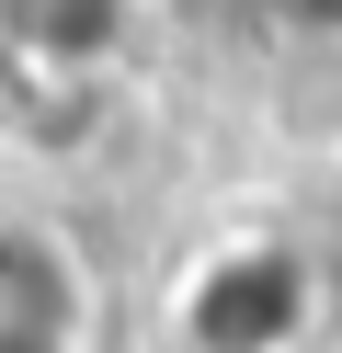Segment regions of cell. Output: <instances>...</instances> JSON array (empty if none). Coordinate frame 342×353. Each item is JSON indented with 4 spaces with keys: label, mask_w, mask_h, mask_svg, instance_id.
Instances as JSON below:
<instances>
[{
    "label": "cell",
    "mask_w": 342,
    "mask_h": 353,
    "mask_svg": "<svg viewBox=\"0 0 342 353\" xmlns=\"http://www.w3.org/2000/svg\"><path fill=\"white\" fill-rule=\"evenodd\" d=\"M308 296H319V274L296 239H228L182 274L171 330H182V353H296Z\"/></svg>",
    "instance_id": "cell-1"
},
{
    "label": "cell",
    "mask_w": 342,
    "mask_h": 353,
    "mask_svg": "<svg viewBox=\"0 0 342 353\" xmlns=\"http://www.w3.org/2000/svg\"><path fill=\"white\" fill-rule=\"evenodd\" d=\"M137 34V0H0V57L57 80H103Z\"/></svg>",
    "instance_id": "cell-2"
},
{
    "label": "cell",
    "mask_w": 342,
    "mask_h": 353,
    "mask_svg": "<svg viewBox=\"0 0 342 353\" xmlns=\"http://www.w3.org/2000/svg\"><path fill=\"white\" fill-rule=\"evenodd\" d=\"M80 330V262L46 228H0V353H68Z\"/></svg>",
    "instance_id": "cell-3"
},
{
    "label": "cell",
    "mask_w": 342,
    "mask_h": 353,
    "mask_svg": "<svg viewBox=\"0 0 342 353\" xmlns=\"http://www.w3.org/2000/svg\"><path fill=\"white\" fill-rule=\"evenodd\" d=\"M91 114H103V80H57V69H23V57H0V125L35 148H80Z\"/></svg>",
    "instance_id": "cell-4"
},
{
    "label": "cell",
    "mask_w": 342,
    "mask_h": 353,
    "mask_svg": "<svg viewBox=\"0 0 342 353\" xmlns=\"http://www.w3.org/2000/svg\"><path fill=\"white\" fill-rule=\"evenodd\" d=\"M274 12H285L296 34H342V0H274Z\"/></svg>",
    "instance_id": "cell-5"
}]
</instances>
